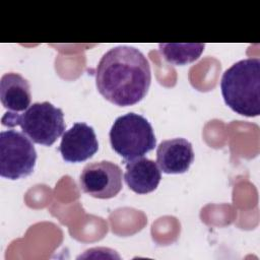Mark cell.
<instances>
[{
  "instance_id": "cell-2",
  "label": "cell",
  "mask_w": 260,
  "mask_h": 260,
  "mask_svg": "<svg viewBox=\"0 0 260 260\" xmlns=\"http://www.w3.org/2000/svg\"><path fill=\"white\" fill-rule=\"evenodd\" d=\"M224 103L237 114L257 117L260 114V59L247 58L228 68L220 81Z\"/></svg>"
},
{
  "instance_id": "cell-4",
  "label": "cell",
  "mask_w": 260,
  "mask_h": 260,
  "mask_svg": "<svg viewBox=\"0 0 260 260\" xmlns=\"http://www.w3.org/2000/svg\"><path fill=\"white\" fill-rule=\"evenodd\" d=\"M112 148L124 162L141 157L154 149L155 135L150 123L141 115L128 113L118 117L111 127Z\"/></svg>"
},
{
  "instance_id": "cell-3",
  "label": "cell",
  "mask_w": 260,
  "mask_h": 260,
  "mask_svg": "<svg viewBox=\"0 0 260 260\" xmlns=\"http://www.w3.org/2000/svg\"><path fill=\"white\" fill-rule=\"evenodd\" d=\"M6 127L19 126L35 143L51 146L65 130L64 114L49 102L35 103L22 113L6 112L2 119Z\"/></svg>"
},
{
  "instance_id": "cell-11",
  "label": "cell",
  "mask_w": 260,
  "mask_h": 260,
  "mask_svg": "<svg viewBox=\"0 0 260 260\" xmlns=\"http://www.w3.org/2000/svg\"><path fill=\"white\" fill-rule=\"evenodd\" d=\"M204 44H158V50L164 59L173 65H186L197 60Z\"/></svg>"
},
{
  "instance_id": "cell-10",
  "label": "cell",
  "mask_w": 260,
  "mask_h": 260,
  "mask_svg": "<svg viewBox=\"0 0 260 260\" xmlns=\"http://www.w3.org/2000/svg\"><path fill=\"white\" fill-rule=\"evenodd\" d=\"M0 99L8 111L24 112L30 106L31 100L28 81L18 73H5L0 81Z\"/></svg>"
},
{
  "instance_id": "cell-1",
  "label": "cell",
  "mask_w": 260,
  "mask_h": 260,
  "mask_svg": "<svg viewBox=\"0 0 260 260\" xmlns=\"http://www.w3.org/2000/svg\"><path fill=\"white\" fill-rule=\"evenodd\" d=\"M151 82L150 66L136 48L118 46L101 58L95 83L99 92L119 107L133 106L147 93Z\"/></svg>"
},
{
  "instance_id": "cell-9",
  "label": "cell",
  "mask_w": 260,
  "mask_h": 260,
  "mask_svg": "<svg viewBox=\"0 0 260 260\" xmlns=\"http://www.w3.org/2000/svg\"><path fill=\"white\" fill-rule=\"evenodd\" d=\"M124 180L133 192L147 194L154 191L161 179L157 164L146 157H138L125 162Z\"/></svg>"
},
{
  "instance_id": "cell-6",
  "label": "cell",
  "mask_w": 260,
  "mask_h": 260,
  "mask_svg": "<svg viewBox=\"0 0 260 260\" xmlns=\"http://www.w3.org/2000/svg\"><path fill=\"white\" fill-rule=\"evenodd\" d=\"M122 178L121 168L112 161L90 162L80 174V189L94 198H113L122 189Z\"/></svg>"
},
{
  "instance_id": "cell-7",
  "label": "cell",
  "mask_w": 260,
  "mask_h": 260,
  "mask_svg": "<svg viewBox=\"0 0 260 260\" xmlns=\"http://www.w3.org/2000/svg\"><path fill=\"white\" fill-rule=\"evenodd\" d=\"M99 149L96 135L91 126L83 122L74 123L62 135L58 147L63 159L67 162H81L90 158Z\"/></svg>"
},
{
  "instance_id": "cell-8",
  "label": "cell",
  "mask_w": 260,
  "mask_h": 260,
  "mask_svg": "<svg viewBox=\"0 0 260 260\" xmlns=\"http://www.w3.org/2000/svg\"><path fill=\"white\" fill-rule=\"evenodd\" d=\"M193 160L192 144L185 138L164 140L156 148V164L165 174H183Z\"/></svg>"
},
{
  "instance_id": "cell-5",
  "label": "cell",
  "mask_w": 260,
  "mask_h": 260,
  "mask_svg": "<svg viewBox=\"0 0 260 260\" xmlns=\"http://www.w3.org/2000/svg\"><path fill=\"white\" fill-rule=\"evenodd\" d=\"M37 151L31 140L15 130L0 133V175L9 180L29 176L36 166Z\"/></svg>"
}]
</instances>
